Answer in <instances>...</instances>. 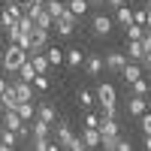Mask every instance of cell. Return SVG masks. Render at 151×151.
I'll return each instance as SVG.
<instances>
[{
	"mask_svg": "<svg viewBox=\"0 0 151 151\" xmlns=\"http://www.w3.org/2000/svg\"><path fill=\"white\" fill-rule=\"evenodd\" d=\"M27 127H30V136H33V139H48V130H52L48 124L36 121V118H33V124H27Z\"/></svg>",
	"mask_w": 151,
	"mask_h": 151,
	"instance_id": "cell-19",
	"label": "cell"
},
{
	"mask_svg": "<svg viewBox=\"0 0 151 151\" xmlns=\"http://www.w3.org/2000/svg\"><path fill=\"white\" fill-rule=\"evenodd\" d=\"M6 88H9V82L3 79V76H0V94H6Z\"/></svg>",
	"mask_w": 151,
	"mask_h": 151,
	"instance_id": "cell-37",
	"label": "cell"
},
{
	"mask_svg": "<svg viewBox=\"0 0 151 151\" xmlns=\"http://www.w3.org/2000/svg\"><path fill=\"white\" fill-rule=\"evenodd\" d=\"M9 91H12V97L18 100V103H30L33 100V85H27V82H9Z\"/></svg>",
	"mask_w": 151,
	"mask_h": 151,
	"instance_id": "cell-4",
	"label": "cell"
},
{
	"mask_svg": "<svg viewBox=\"0 0 151 151\" xmlns=\"http://www.w3.org/2000/svg\"><path fill=\"white\" fill-rule=\"evenodd\" d=\"M115 88H112L109 82H100L97 85V91H94V100H97V103H115Z\"/></svg>",
	"mask_w": 151,
	"mask_h": 151,
	"instance_id": "cell-8",
	"label": "cell"
},
{
	"mask_svg": "<svg viewBox=\"0 0 151 151\" xmlns=\"http://www.w3.org/2000/svg\"><path fill=\"white\" fill-rule=\"evenodd\" d=\"M0 30H3V12H0Z\"/></svg>",
	"mask_w": 151,
	"mask_h": 151,
	"instance_id": "cell-42",
	"label": "cell"
},
{
	"mask_svg": "<svg viewBox=\"0 0 151 151\" xmlns=\"http://www.w3.org/2000/svg\"><path fill=\"white\" fill-rule=\"evenodd\" d=\"M115 151H133V142H130V139H124V136H118V142H115Z\"/></svg>",
	"mask_w": 151,
	"mask_h": 151,
	"instance_id": "cell-33",
	"label": "cell"
},
{
	"mask_svg": "<svg viewBox=\"0 0 151 151\" xmlns=\"http://www.w3.org/2000/svg\"><path fill=\"white\" fill-rule=\"evenodd\" d=\"M24 60H27V52H24V48H18V45H6V52H3V58H0V64H3V70L6 73H15Z\"/></svg>",
	"mask_w": 151,
	"mask_h": 151,
	"instance_id": "cell-1",
	"label": "cell"
},
{
	"mask_svg": "<svg viewBox=\"0 0 151 151\" xmlns=\"http://www.w3.org/2000/svg\"><path fill=\"white\" fill-rule=\"evenodd\" d=\"M139 130H142V136L151 133V115H148V112H142V115H139Z\"/></svg>",
	"mask_w": 151,
	"mask_h": 151,
	"instance_id": "cell-32",
	"label": "cell"
},
{
	"mask_svg": "<svg viewBox=\"0 0 151 151\" xmlns=\"http://www.w3.org/2000/svg\"><path fill=\"white\" fill-rule=\"evenodd\" d=\"M127 42H136V40H142V33L148 30V27H139V24H127Z\"/></svg>",
	"mask_w": 151,
	"mask_h": 151,
	"instance_id": "cell-25",
	"label": "cell"
},
{
	"mask_svg": "<svg viewBox=\"0 0 151 151\" xmlns=\"http://www.w3.org/2000/svg\"><path fill=\"white\" fill-rule=\"evenodd\" d=\"M85 70H88L91 79H97V76L103 73V58L100 55H85Z\"/></svg>",
	"mask_w": 151,
	"mask_h": 151,
	"instance_id": "cell-13",
	"label": "cell"
},
{
	"mask_svg": "<svg viewBox=\"0 0 151 151\" xmlns=\"http://www.w3.org/2000/svg\"><path fill=\"white\" fill-rule=\"evenodd\" d=\"M48 148V139H33V151H45Z\"/></svg>",
	"mask_w": 151,
	"mask_h": 151,
	"instance_id": "cell-36",
	"label": "cell"
},
{
	"mask_svg": "<svg viewBox=\"0 0 151 151\" xmlns=\"http://www.w3.org/2000/svg\"><path fill=\"white\" fill-rule=\"evenodd\" d=\"M79 142H82L88 151H94V148H100V133H97L94 127H85L82 136H79Z\"/></svg>",
	"mask_w": 151,
	"mask_h": 151,
	"instance_id": "cell-11",
	"label": "cell"
},
{
	"mask_svg": "<svg viewBox=\"0 0 151 151\" xmlns=\"http://www.w3.org/2000/svg\"><path fill=\"white\" fill-rule=\"evenodd\" d=\"M45 12H48V15H52L55 21L60 18V15H64V12H67V3H60V0H45V6H42Z\"/></svg>",
	"mask_w": 151,
	"mask_h": 151,
	"instance_id": "cell-17",
	"label": "cell"
},
{
	"mask_svg": "<svg viewBox=\"0 0 151 151\" xmlns=\"http://www.w3.org/2000/svg\"><path fill=\"white\" fill-rule=\"evenodd\" d=\"M64 60H67V67H82L85 64V52H82V48H67Z\"/></svg>",
	"mask_w": 151,
	"mask_h": 151,
	"instance_id": "cell-16",
	"label": "cell"
},
{
	"mask_svg": "<svg viewBox=\"0 0 151 151\" xmlns=\"http://www.w3.org/2000/svg\"><path fill=\"white\" fill-rule=\"evenodd\" d=\"M79 106H82V109H88V106H94V94L88 91V88H82V91H79Z\"/></svg>",
	"mask_w": 151,
	"mask_h": 151,
	"instance_id": "cell-28",
	"label": "cell"
},
{
	"mask_svg": "<svg viewBox=\"0 0 151 151\" xmlns=\"http://www.w3.org/2000/svg\"><path fill=\"white\" fill-rule=\"evenodd\" d=\"M115 21L121 24V27L133 24V9H130V6H118V9H115Z\"/></svg>",
	"mask_w": 151,
	"mask_h": 151,
	"instance_id": "cell-20",
	"label": "cell"
},
{
	"mask_svg": "<svg viewBox=\"0 0 151 151\" xmlns=\"http://www.w3.org/2000/svg\"><path fill=\"white\" fill-rule=\"evenodd\" d=\"M91 27H94V33H97V36H109V33H112V27H115V21H112L109 15H94Z\"/></svg>",
	"mask_w": 151,
	"mask_h": 151,
	"instance_id": "cell-7",
	"label": "cell"
},
{
	"mask_svg": "<svg viewBox=\"0 0 151 151\" xmlns=\"http://www.w3.org/2000/svg\"><path fill=\"white\" fill-rule=\"evenodd\" d=\"M45 60H48V67H58L60 60H64V52H60V45H52V48H45Z\"/></svg>",
	"mask_w": 151,
	"mask_h": 151,
	"instance_id": "cell-22",
	"label": "cell"
},
{
	"mask_svg": "<svg viewBox=\"0 0 151 151\" xmlns=\"http://www.w3.org/2000/svg\"><path fill=\"white\" fill-rule=\"evenodd\" d=\"M109 3H112V6L118 9V6H127V0H109Z\"/></svg>",
	"mask_w": 151,
	"mask_h": 151,
	"instance_id": "cell-39",
	"label": "cell"
},
{
	"mask_svg": "<svg viewBox=\"0 0 151 151\" xmlns=\"http://www.w3.org/2000/svg\"><path fill=\"white\" fill-rule=\"evenodd\" d=\"M133 24H139V27H148V9H145V6L133 15Z\"/></svg>",
	"mask_w": 151,
	"mask_h": 151,
	"instance_id": "cell-31",
	"label": "cell"
},
{
	"mask_svg": "<svg viewBox=\"0 0 151 151\" xmlns=\"http://www.w3.org/2000/svg\"><path fill=\"white\" fill-rule=\"evenodd\" d=\"M55 142L64 148V151H67V145L73 142V130H70V124H67L64 118H60V121H55Z\"/></svg>",
	"mask_w": 151,
	"mask_h": 151,
	"instance_id": "cell-5",
	"label": "cell"
},
{
	"mask_svg": "<svg viewBox=\"0 0 151 151\" xmlns=\"http://www.w3.org/2000/svg\"><path fill=\"white\" fill-rule=\"evenodd\" d=\"M15 76H18V82H27V85H30V82L36 79V73H33V67H30V60H24V64L15 70Z\"/></svg>",
	"mask_w": 151,
	"mask_h": 151,
	"instance_id": "cell-21",
	"label": "cell"
},
{
	"mask_svg": "<svg viewBox=\"0 0 151 151\" xmlns=\"http://www.w3.org/2000/svg\"><path fill=\"white\" fill-rule=\"evenodd\" d=\"M127 112H130V118H139L142 112H148L145 97H133V94H130V100H127Z\"/></svg>",
	"mask_w": 151,
	"mask_h": 151,
	"instance_id": "cell-14",
	"label": "cell"
},
{
	"mask_svg": "<svg viewBox=\"0 0 151 151\" xmlns=\"http://www.w3.org/2000/svg\"><path fill=\"white\" fill-rule=\"evenodd\" d=\"M67 12L76 15V18H82L85 12H88V0H70V3H67Z\"/></svg>",
	"mask_w": 151,
	"mask_h": 151,
	"instance_id": "cell-23",
	"label": "cell"
},
{
	"mask_svg": "<svg viewBox=\"0 0 151 151\" xmlns=\"http://www.w3.org/2000/svg\"><path fill=\"white\" fill-rule=\"evenodd\" d=\"M48 33L52 30H33L30 33V52H45L48 48Z\"/></svg>",
	"mask_w": 151,
	"mask_h": 151,
	"instance_id": "cell-10",
	"label": "cell"
},
{
	"mask_svg": "<svg viewBox=\"0 0 151 151\" xmlns=\"http://www.w3.org/2000/svg\"><path fill=\"white\" fill-rule=\"evenodd\" d=\"M15 27H18V30H21V33H27V36H30V33H33V30H36V27H33V21H30V18H27V15H24V12H21V18H18V21H15Z\"/></svg>",
	"mask_w": 151,
	"mask_h": 151,
	"instance_id": "cell-27",
	"label": "cell"
},
{
	"mask_svg": "<svg viewBox=\"0 0 151 151\" xmlns=\"http://www.w3.org/2000/svg\"><path fill=\"white\" fill-rule=\"evenodd\" d=\"M97 133H100V136H121V124H118L115 118H100Z\"/></svg>",
	"mask_w": 151,
	"mask_h": 151,
	"instance_id": "cell-9",
	"label": "cell"
},
{
	"mask_svg": "<svg viewBox=\"0 0 151 151\" xmlns=\"http://www.w3.org/2000/svg\"><path fill=\"white\" fill-rule=\"evenodd\" d=\"M97 3H106V0H88V6H97Z\"/></svg>",
	"mask_w": 151,
	"mask_h": 151,
	"instance_id": "cell-40",
	"label": "cell"
},
{
	"mask_svg": "<svg viewBox=\"0 0 151 151\" xmlns=\"http://www.w3.org/2000/svg\"><path fill=\"white\" fill-rule=\"evenodd\" d=\"M30 85H36V91H45V88H48V76H36Z\"/></svg>",
	"mask_w": 151,
	"mask_h": 151,
	"instance_id": "cell-34",
	"label": "cell"
},
{
	"mask_svg": "<svg viewBox=\"0 0 151 151\" xmlns=\"http://www.w3.org/2000/svg\"><path fill=\"white\" fill-rule=\"evenodd\" d=\"M133 94H136V97H145V94H148V82H145V76L133 82Z\"/></svg>",
	"mask_w": 151,
	"mask_h": 151,
	"instance_id": "cell-29",
	"label": "cell"
},
{
	"mask_svg": "<svg viewBox=\"0 0 151 151\" xmlns=\"http://www.w3.org/2000/svg\"><path fill=\"white\" fill-rule=\"evenodd\" d=\"M21 124H24V121L15 115V112H3V127H6V130H12V133H15Z\"/></svg>",
	"mask_w": 151,
	"mask_h": 151,
	"instance_id": "cell-24",
	"label": "cell"
},
{
	"mask_svg": "<svg viewBox=\"0 0 151 151\" xmlns=\"http://www.w3.org/2000/svg\"><path fill=\"white\" fill-rule=\"evenodd\" d=\"M0 151H15V148H6V145H0Z\"/></svg>",
	"mask_w": 151,
	"mask_h": 151,
	"instance_id": "cell-41",
	"label": "cell"
},
{
	"mask_svg": "<svg viewBox=\"0 0 151 151\" xmlns=\"http://www.w3.org/2000/svg\"><path fill=\"white\" fill-rule=\"evenodd\" d=\"M0 145H6V148H15L18 145V139H15V133H12V130H0Z\"/></svg>",
	"mask_w": 151,
	"mask_h": 151,
	"instance_id": "cell-26",
	"label": "cell"
},
{
	"mask_svg": "<svg viewBox=\"0 0 151 151\" xmlns=\"http://www.w3.org/2000/svg\"><path fill=\"white\" fill-rule=\"evenodd\" d=\"M33 112H36L33 103H18V106H15V115H18L24 124H30V121H33Z\"/></svg>",
	"mask_w": 151,
	"mask_h": 151,
	"instance_id": "cell-18",
	"label": "cell"
},
{
	"mask_svg": "<svg viewBox=\"0 0 151 151\" xmlns=\"http://www.w3.org/2000/svg\"><path fill=\"white\" fill-rule=\"evenodd\" d=\"M100 109H103V115H100V118H115V115H118V106H115V103H100Z\"/></svg>",
	"mask_w": 151,
	"mask_h": 151,
	"instance_id": "cell-30",
	"label": "cell"
},
{
	"mask_svg": "<svg viewBox=\"0 0 151 151\" xmlns=\"http://www.w3.org/2000/svg\"><path fill=\"white\" fill-rule=\"evenodd\" d=\"M33 118L42 121V124H48V127H55V121H58V109H55V103H52V100H42V103L36 106Z\"/></svg>",
	"mask_w": 151,
	"mask_h": 151,
	"instance_id": "cell-2",
	"label": "cell"
},
{
	"mask_svg": "<svg viewBox=\"0 0 151 151\" xmlns=\"http://www.w3.org/2000/svg\"><path fill=\"white\" fill-rule=\"evenodd\" d=\"M124 64H127L124 52H109V55L103 58V70H109V73H121V70H124Z\"/></svg>",
	"mask_w": 151,
	"mask_h": 151,
	"instance_id": "cell-6",
	"label": "cell"
},
{
	"mask_svg": "<svg viewBox=\"0 0 151 151\" xmlns=\"http://www.w3.org/2000/svg\"><path fill=\"white\" fill-rule=\"evenodd\" d=\"M30 21H33V27H36V30H52V24H55V18L48 15L45 9L33 12V15H30Z\"/></svg>",
	"mask_w": 151,
	"mask_h": 151,
	"instance_id": "cell-12",
	"label": "cell"
},
{
	"mask_svg": "<svg viewBox=\"0 0 151 151\" xmlns=\"http://www.w3.org/2000/svg\"><path fill=\"white\" fill-rule=\"evenodd\" d=\"M97 124H100V115H85V127H94L97 130Z\"/></svg>",
	"mask_w": 151,
	"mask_h": 151,
	"instance_id": "cell-35",
	"label": "cell"
},
{
	"mask_svg": "<svg viewBox=\"0 0 151 151\" xmlns=\"http://www.w3.org/2000/svg\"><path fill=\"white\" fill-rule=\"evenodd\" d=\"M76 21H79V18H76V15H70V12H64V15H60L55 24H52V30L60 36V40H67V36H73V30H76Z\"/></svg>",
	"mask_w": 151,
	"mask_h": 151,
	"instance_id": "cell-3",
	"label": "cell"
},
{
	"mask_svg": "<svg viewBox=\"0 0 151 151\" xmlns=\"http://www.w3.org/2000/svg\"><path fill=\"white\" fill-rule=\"evenodd\" d=\"M121 76H124V82H136V79H142V70H139V64H133V60H127L124 64V70H121Z\"/></svg>",
	"mask_w": 151,
	"mask_h": 151,
	"instance_id": "cell-15",
	"label": "cell"
},
{
	"mask_svg": "<svg viewBox=\"0 0 151 151\" xmlns=\"http://www.w3.org/2000/svg\"><path fill=\"white\" fill-rule=\"evenodd\" d=\"M45 151H64V148H60L58 142H48V148H45Z\"/></svg>",
	"mask_w": 151,
	"mask_h": 151,
	"instance_id": "cell-38",
	"label": "cell"
}]
</instances>
